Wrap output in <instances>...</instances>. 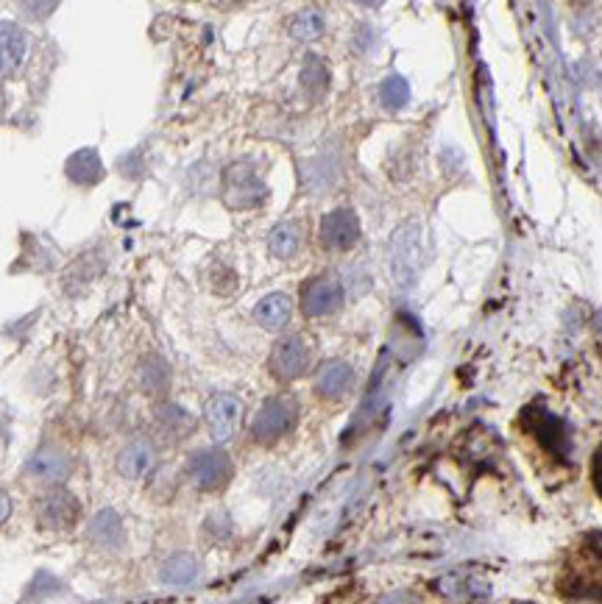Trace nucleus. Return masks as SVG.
Instances as JSON below:
<instances>
[{
  "label": "nucleus",
  "instance_id": "412c9836",
  "mask_svg": "<svg viewBox=\"0 0 602 604\" xmlns=\"http://www.w3.org/2000/svg\"><path fill=\"white\" fill-rule=\"evenodd\" d=\"M301 245V232L296 223H279L271 237H268V248L276 259H290L296 257Z\"/></svg>",
  "mask_w": 602,
  "mask_h": 604
},
{
  "label": "nucleus",
  "instance_id": "393cba45",
  "mask_svg": "<svg viewBox=\"0 0 602 604\" xmlns=\"http://www.w3.org/2000/svg\"><path fill=\"white\" fill-rule=\"evenodd\" d=\"M9 515H12V499H9L6 490H0V524H3Z\"/></svg>",
  "mask_w": 602,
  "mask_h": 604
},
{
  "label": "nucleus",
  "instance_id": "6ab92c4d",
  "mask_svg": "<svg viewBox=\"0 0 602 604\" xmlns=\"http://www.w3.org/2000/svg\"><path fill=\"white\" fill-rule=\"evenodd\" d=\"M159 577L165 585H176V588H182V585H190L193 579L198 577V563L193 554H173L165 560V566L159 571Z\"/></svg>",
  "mask_w": 602,
  "mask_h": 604
},
{
  "label": "nucleus",
  "instance_id": "2eb2a0df",
  "mask_svg": "<svg viewBox=\"0 0 602 604\" xmlns=\"http://www.w3.org/2000/svg\"><path fill=\"white\" fill-rule=\"evenodd\" d=\"M354 382L352 365H346L343 360H332L327 365H321V371L315 376V390L324 399H341L349 393V387Z\"/></svg>",
  "mask_w": 602,
  "mask_h": 604
},
{
  "label": "nucleus",
  "instance_id": "aec40b11",
  "mask_svg": "<svg viewBox=\"0 0 602 604\" xmlns=\"http://www.w3.org/2000/svg\"><path fill=\"white\" fill-rule=\"evenodd\" d=\"M301 87L310 98H324L329 90V67L324 65L321 56H307L304 62V70H301Z\"/></svg>",
  "mask_w": 602,
  "mask_h": 604
},
{
  "label": "nucleus",
  "instance_id": "423d86ee",
  "mask_svg": "<svg viewBox=\"0 0 602 604\" xmlns=\"http://www.w3.org/2000/svg\"><path fill=\"white\" fill-rule=\"evenodd\" d=\"M79 513H81L79 499L65 488H56L51 490L48 496H42L40 507H37V518H40L42 527L56 529V532L76 527Z\"/></svg>",
  "mask_w": 602,
  "mask_h": 604
},
{
  "label": "nucleus",
  "instance_id": "a211bd4d",
  "mask_svg": "<svg viewBox=\"0 0 602 604\" xmlns=\"http://www.w3.org/2000/svg\"><path fill=\"white\" fill-rule=\"evenodd\" d=\"M67 176L73 181H79V184H95V181H101V176H104V165H101V159H98V154L92 148H84V151L67 159Z\"/></svg>",
  "mask_w": 602,
  "mask_h": 604
},
{
  "label": "nucleus",
  "instance_id": "bb28decb",
  "mask_svg": "<svg viewBox=\"0 0 602 604\" xmlns=\"http://www.w3.org/2000/svg\"><path fill=\"white\" fill-rule=\"evenodd\" d=\"M591 552L597 554V557H602V532H597V535L591 538Z\"/></svg>",
  "mask_w": 602,
  "mask_h": 604
},
{
  "label": "nucleus",
  "instance_id": "39448f33",
  "mask_svg": "<svg viewBox=\"0 0 602 604\" xmlns=\"http://www.w3.org/2000/svg\"><path fill=\"white\" fill-rule=\"evenodd\" d=\"M243 418V404L240 399H235L232 393H215L204 404V421L210 426L212 437L223 443L229 437H235L237 426Z\"/></svg>",
  "mask_w": 602,
  "mask_h": 604
},
{
  "label": "nucleus",
  "instance_id": "f3484780",
  "mask_svg": "<svg viewBox=\"0 0 602 604\" xmlns=\"http://www.w3.org/2000/svg\"><path fill=\"white\" fill-rule=\"evenodd\" d=\"M90 538L104 546V549H115L123 543V521L115 510H101V513L92 518L90 524Z\"/></svg>",
  "mask_w": 602,
  "mask_h": 604
},
{
  "label": "nucleus",
  "instance_id": "9d476101",
  "mask_svg": "<svg viewBox=\"0 0 602 604\" xmlns=\"http://www.w3.org/2000/svg\"><path fill=\"white\" fill-rule=\"evenodd\" d=\"M321 240L332 251H349L360 240V220L352 209H335L321 220Z\"/></svg>",
  "mask_w": 602,
  "mask_h": 604
},
{
  "label": "nucleus",
  "instance_id": "f03ea898",
  "mask_svg": "<svg viewBox=\"0 0 602 604\" xmlns=\"http://www.w3.org/2000/svg\"><path fill=\"white\" fill-rule=\"evenodd\" d=\"M391 268L393 279L399 287H413L424 268V245H421L419 223H407L393 234L391 245Z\"/></svg>",
  "mask_w": 602,
  "mask_h": 604
},
{
  "label": "nucleus",
  "instance_id": "20e7f679",
  "mask_svg": "<svg viewBox=\"0 0 602 604\" xmlns=\"http://www.w3.org/2000/svg\"><path fill=\"white\" fill-rule=\"evenodd\" d=\"M190 476L201 490H221L232 479V460L223 449H204L190 457Z\"/></svg>",
  "mask_w": 602,
  "mask_h": 604
},
{
  "label": "nucleus",
  "instance_id": "f257e3e1",
  "mask_svg": "<svg viewBox=\"0 0 602 604\" xmlns=\"http://www.w3.org/2000/svg\"><path fill=\"white\" fill-rule=\"evenodd\" d=\"M268 198V187L260 179L254 162L240 159L223 173V204L229 209H254Z\"/></svg>",
  "mask_w": 602,
  "mask_h": 604
},
{
  "label": "nucleus",
  "instance_id": "4be33fe9",
  "mask_svg": "<svg viewBox=\"0 0 602 604\" xmlns=\"http://www.w3.org/2000/svg\"><path fill=\"white\" fill-rule=\"evenodd\" d=\"M140 379H143V387L148 393H165L168 382H171V371L159 357H148L140 368Z\"/></svg>",
  "mask_w": 602,
  "mask_h": 604
},
{
  "label": "nucleus",
  "instance_id": "4468645a",
  "mask_svg": "<svg viewBox=\"0 0 602 604\" xmlns=\"http://www.w3.org/2000/svg\"><path fill=\"white\" fill-rule=\"evenodd\" d=\"M28 53V34L14 23H0V78L12 76Z\"/></svg>",
  "mask_w": 602,
  "mask_h": 604
},
{
  "label": "nucleus",
  "instance_id": "1a4fd4ad",
  "mask_svg": "<svg viewBox=\"0 0 602 604\" xmlns=\"http://www.w3.org/2000/svg\"><path fill=\"white\" fill-rule=\"evenodd\" d=\"M343 304V287L338 279H329V276H321V279H313V282L304 287L301 293V307L310 318H324V315H332L335 309Z\"/></svg>",
  "mask_w": 602,
  "mask_h": 604
},
{
  "label": "nucleus",
  "instance_id": "b1692460",
  "mask_svg": "<svg viewBox=\"0 0 602 604\" xmlns=\"http://www.w3.org/2000/svg\"><path fill=\"white\" fill-rule=\"evenodd\" d=\"M290 34L296 39H318L324 34V17L315 12V9L296 14V20L290 26Z\"/></svg>",
  "mask_w": 602,
  "mask_h": 604
},
{
  "label": "nucleus",
  "instance_id": "7ed1b4c3",
  "mask_svg": "<svg viewBox=\"0 0 602 604\" xmlns=\"http://www.w3.org/2000/svg\"><path fill=\"white\" fill-rule=\"evenodd\" d=\"M296 418H299L296 401L288 399V396L268 399L260 407V412L254 415V421H251V435L257 437L260 443L279 440V437L288 435L290 429L296 426Z\"/></svg>",
  "mask_w": 602,
  "mask_h": 604
},
{
  "label": "nucleus",
  "instance_id": "9b49d317",
  "mask_svg": "<svg viewBox=\"0 0 602 604\" xmlns=\"http://www.w3.org/2000/svg\"><path fill=\"white\" fill-rule=\"evenodd\" d=\"M524 424L555 454H566L569 451V432H566L561 418H555V415L541 410V407H530V410L524 412Z\"/></svg>",
  "mask_w": 602,
  "mask_h": 604
},
{
  "label": "nucleus",
  "instance_id": "0eeeda50",
  "mask_svg": "<svg viewBox=\"0 0 602 604\" xmlns=\"http://www.w3.org/2000/svg\"><path fill=\"white\" fill-rule=\"evenodd\" d=\"M310 365V348L301 337H285L274 346V354H271V371H274L276 379L282 382H293L299 379L301 373L307 371Z\"/></svg>",
  "mask_w": 602,
  "mask_h": 604
},
{
  "label": "nucleus",
  "instance_id": "a878e982",
  "mask_svg": "<svg viewBox=\"0 0 602 604\" xmlns=\"http://www.w3.org/2000/svg\"><path fill=\"white\" fill-rule=\"evenodd\" d=\"M594 485H597L602 496V449L597 451V460H594Z\"/></svg>",
  "mask_w": 602,
  "mask_h": 604
},
{
  "label": "nucleus",
  "instance_id": "5701e85b",
  "mask_svg": "<svg viewBox=\"0 0 602 604\" xmlns=\"http://www.w3.org/2000/svg\"><path fill=\"white\" fill-rule=\"evenodd\" d=\"M380 101L388 109H402L410 101V87L402 76H388L380 87Z\"/></svg>",
  "mask_w": 602,
  "mask_h": 604
},
{
  "label": "nucleus",
  "instance_id": "f8f14e48",
  "mask_svg": "<svg viewBox=\"0 0 602 604\" xmlns=\"http://www.w3.org/2000/svg\"><path fill=\"white\" fill-rule=\"evenodd\" d=\"M193 429H196V418L179 404H159L154 410V435L162 443H179L193 435Z\"/></svg>",
  "mask_w": 602,
  "mask_h": 604
},
{
  "label": "nucleus",
  "instance_id": "dca6fc26",
  "mask_svg": "<svg viewBox=\"0 0 602 604\" xmlns=\"http://www.w3.org/2000/svg\"><path fill=\"white\" fill-rule=\"evenodd\" d=\"M290 315H293V301H290L285 293H271V296H265L254 309V318L260 326H265L268 332H279V329H285L290 321Z\"/></svg>",
  "mask_w": 602,
  "mask_h": 604
},
{
  "label": "nucleus",
  "instance_id": "ddd939ff",
  "mask_svg": "<svg viewBox=\"0 0 602 604\" xmlns=\"http://www.w3.org/2000/svg\"><path fill=\"white\" fill-rule=\"evenodd\" d=\"M154 463H157V449L145 437L131 440L129 446H123V451L118 454V471L126 479H143L145 474H151Z\"/></svg>",
  "mask_w": 602,
  "mask_h": 604
},
{
  "label": "nucleus",
  "instance_id": "6e6552de",
  "mask_svg": "<svg viewBox=\"0 0 602 604\" xmlns=\"http://www.w3.org/2000/svg\"><path fill=\"white\" fill-rule=\"evenodd\" d=\"M70 471H73V460L53 443L40 446L28 460V474L45 482V485H62Z\"/></svg>",
  "mask_w": 602,
  "mask_h": 604
},
{
  "label": "nucleus",
  "instance_id": "cd10ccee",
  "mask_svg": "<svg viewBox=\"0 0 602 604\" xmlns=\"http://www.w3.org/2000/svg\"><path fill=\"white\" fill-rule=\"evenodd\" d=\"M3 440H6V421H3V415H0V449H3Z\"/></svg>",
  "mask_w": 602,
  "mask_h": 604
}]
</instances>
